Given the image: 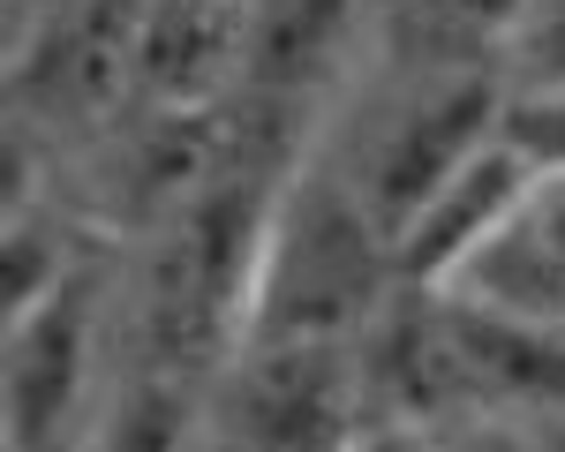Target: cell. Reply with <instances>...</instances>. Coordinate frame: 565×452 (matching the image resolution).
Listing matches in <instances>:
<instances>
[{"label":"cell","mask_w":565,"mask_h":452,"mask_svg":"<svg viewBox=\"0 0 565 452\" xmlns=\"http://www.w3.org/2000/svg\"><path fill=\"white\" fill-rule=\"evenodd\" d=\"M385 287H399V271L362 196L332 174H287L242 340H362Z\"/></svg>","instance_id":"cell-1"},{"label":"cell","mask_w":565,"mask_h":452,"mask_svg":"<svg viewBox=\"0 0 565 452\" xmlns=\"http://www.w3.org/2000/svg\"><path fill=\"white\" fill-rule=\"evenodd\" d=\"M242 445H348L370 430L354 340H242L218 377L204 438Z\"/></svg>","instance_id":"cell-2"},{"label":"cell","mask_w":565,"mask_h":452,"mask_svg":"<svg viewBox=\"0 0 565 452\" xmlns=\"http://www.w3.org/2000/svg\"><path fill=\"white\" fill-rule=\"evenodd\" d=\"M498 114H505V84H490V76H445V84L407 98L377 129L362 174H354V196H362V212L377 219L385 241H399V226L445 189V174L498 136Z\"/></svg>","instance_id":"cell-3"},{"label":"cell","mask_w":565,"mask_h":452,"mask_svg":"<svg viewBox=\"0 0 565 452\" xmlns=\"http://www.w3.org/2000/svg\"><path fill=\"white\" fill-rule=\"evenodd\" d=\"M143 0H39V23L15 39V98L61 121L106 114L136 90Z\"/></svg>","instance_id":"cell-4"},{"label":"cell","mask_w":565,"mask_h":452,"mask_svg":"<svg viewBox=\"0 0 565 452\" xmlns=\"http://www.w3.org/2000/svg\"><path fill=\"white\" fill-rule=\"evenodd\" d=\"M98 347V287L68 265L31 310L8 316V445H53L84 407Z\"/></svg>","instance_id":"cell-5"},{"label":"cell","mask_w":565,"mask_h":452,"mask_svg":"<svg viewBox=\"0 0 565 452\" xmlns=\"http://www.w3.org/2000/svg\"><path fill=\"white\" fill-rule=\"evenodd\" d=\"M482 310H505L565 340V174H535L505 226L445 279Z\"/></svg>","instance_id":"cell-6"},{"label":"cell","mask_w":565,"mask_h":452,"mask_svg":"<svg viewBox=\"0 0 565 452\" xmlns=\"http://www.w3.org/2000/svg\"><path fill=\"white\" fill-rule=\"evenodd\" d=\"M527 181H535V166H527L505 136H490L482 151H468V159L445 174V189L399 226V241H392L399 287H445V279L505 226V212L527 196Z\"/></svg>","instance_id":"cell-7"},{"label":"cell","mask_w":565,"mask_h":452,"mask_svg":"<svg viewBox=\"0 0 565 452\" xmlns=\"http://www.w3.org/2000/svg\"><path fill=\"white\" fill-rule=\"evenodd\" d=\"M257 0H143L136 31V90L143 106H218L242 90Z\"/></svg>","instance_id":"cell-8"},{"label":"cell","mask_w":565,"mask_h":452,"mask_svg":"<svg viewBox=\"0 0 565 452\" xmlns=\"http://www.w3.org/2000/svg\"><path fill=\"white\" fill-rule=\"evenodd\" d=\"M354 0H257L249 8V61H242V90H249V121H279L317 84L332 76L340 45H348Z\"/></svg>","instance_id":"cell-9"},{"label":"cell","mask_w":565,"mask_h":452,"mask_svg":"<svg viewBox=\"0 0 565 452\" xmlns=\"http://www.w3.org/2000/svg\"><path fill=\"white\" fill-rule=\"evenodd\" d=\"M498 136L521 151L535 174H565V76L558 84H513L505 90Z\"/></svg>","instance_id":"cell-10"},{"label":"cell","mask_w":565,"mask_h":452,"mask_svg":"<svg viewBox=\"0 0 565 452\" xmlns=\"http://www.w3.org/2000/svg\"><path fill=\"white\" fill-rule=\"evenodd\" d=\"M0 265H8V316H15L68 271V257H61V241H53L45 226H31L23 212H8V249H0Z\"/></svg>","instance_id":"cell-11"},{"label":"cell","mask_w":565,"mask_h":452,"mask_svg":"<svg viewBox=\"0 0 565 452\" xmlns=\"http://www.w3.org/2000/svg\"><path fill=\"white\" fill-rule=\"evenodd\" d=\"M505 45H513V84H558L565 76V0H535Z\"/></svg>","instance_id":"cell-12"},{"label":"cell","mask_w":565,"mask_h":452,"mask_svg":"<svg viewBox=\"0 0 565 452\" xmlns=\"http://www.w3.org/2000/svg\"><path fill=\"white\" fill-rule=\"evenodd\" d=\"M430 8L452 23V31H468V39H513L535 0H430Z\"/></svg>","instance_id":"cell-13"}]
</instances>
